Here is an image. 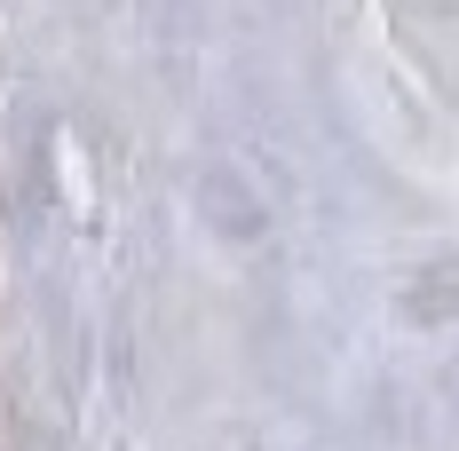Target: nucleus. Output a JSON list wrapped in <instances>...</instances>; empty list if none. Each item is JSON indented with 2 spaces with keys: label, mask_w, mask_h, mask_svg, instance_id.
Wrapping results in <instances>:
<instances>
[]
</instances>
